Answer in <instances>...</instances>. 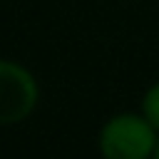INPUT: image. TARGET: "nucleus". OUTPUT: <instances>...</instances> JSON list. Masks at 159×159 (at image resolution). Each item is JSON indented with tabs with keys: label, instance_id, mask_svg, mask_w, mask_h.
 I'll use <instances>...</instances> for the list:
<instances>
[{
	"label": "nucleus",
	"instance_id": "4",
	"mask_svg": "<svg viewBox=\"0 0 159 159\" xmlns=\"http://www.w3.org/2000/svg\"><path fill=\"white\" fill-rule=\"evenodd\" d=\"M152 159H159V142H157V149H154V157Z\"/></svg>",
	"mask_w": 159,
	"mask_h": 159
},
{
	"label": "nucleus",
	"instance_id": "2",
	"mask_svg": "<svg viewBox=\"0 0 159 159\" xmlns=\"http://www.w3.org/2000/svg\"><path fill=\"white\" fill-rule=\"evenodd\" d=\"M37 102V84L27 70L0 60V124L25 119Z\"/></svg>",
	"mask_w": 159,
	"mask_h": 159
},
{
	"label": "nucleus",
	"instance_id": "3",
	"mask_svg": "<svg viewBox=\"0 0 159 159\" xmlns=\"http://www.w3.org/2000/svg\"><path fill=\"white\" fill-rule=\"evenodd\" d=\"M142 114L149 119V124L159 132V82L152 84L142 97Z\"/></svg>",
	"mask_w": 159,
	"mask_h": 159
},
{
	"label": "nucleus",
	"instance_id": "1",
	"mask_svg": "<svg viewBox=\"0 0 159 159\" xmlns=\"http://www.w3.org/2000/svg\"><path fill=\"white\" fill-rule=\"evenodd\" d=\"M159 132L144 114H117L99 132V152L104 159H152Z\"/></svg>",
	"mask_w": 159,
	"mask_h": 159
}]
</instances>
